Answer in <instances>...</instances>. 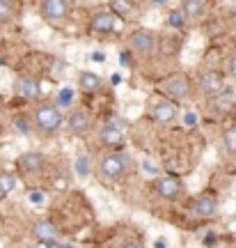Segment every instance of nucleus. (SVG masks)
<instances>
[{
  "label": "nucleus",
  "instance_id": "nucleus-1",
  "mask_svg": "<svg viewBox=\"0 0 236 248\" xmlns=\"http://www.w3.org/2000/svg\"><path fill=\"white\" fill-rule=\"evenodd\" d=\"M35 124L42 133L51 136V133H55L62 126V113L58 110V106L44 101V104H39L35 110Z\"/></svg>",
  "mask_w": 236,
  "mask_h": 248
},
{
  "label": "nucleus",
  "instance_id": "nucleus-2",
  "mask_svg": "<svg viewBox=\"0 0 236 248\" xmlns=\"http://www.w3.org/2000/svg\"><path fill=\"white\" fill-rule=\"evenodd\" d=\"M101 175L108 179H122L126 175V170H129V156L126 154H119V152H113V154H108L101 159Z\"/></svg>",
  "mask_w": 236,
  "mask_h": 248
},
{
  "label": "nucleus",
  "instance_id": "nucleus-3",
  "mask_svg": "<svg viewBox=\"0 0 236 248\" xmlns=\"http://www.w3.org/2000/svg\"><path fill=\"white\" fill-rule=\"evenodd\" d=\"M42 14L51 23L64 21L69 16V2H64V0H46V2H42Z\"/></svg>",
  "mask_w": 236,
  "mask_h": 248
},
{
  "label": "nucleus",
  "instance_id": "nucleus-4",
  "mask_svg": "<svg viewBox=\"0 0 236 248\" xmlns=\"http://www.w3.org/2000/svg\"><path fill=\"white\" fill-rule=\"evenodd\" d=\"M156 193L165 200H177L181 195V182L172 175H165V177L156 179Z\"/></svg>",
  "mask_w": 236,
  "mask_h": 248
},
{
  "label": "nucleus",
  "instance_id": "nucleus-5",
  "mask_svg": "<svg viewBox=\"0 0 236 248\" xmlns=\"http://www.w3.org/2000/svg\"><path fill=\"white\" fill-rule=\"evenodd\" d=\"M131 46H133V51L147 55V53H151L154 46H156V35H154L151 30H135L131 35Z\"/></svg>",
  "mask_w": 236,
  "mask_h": 248
},
{
  "label": "nucleus",
  "instance_id": "nucleus-6",
  "mask_svg": "<svg viewBox=\"0 0 236 248\" xmlns=\"http://www.w3.org/2000/svg\"><path fill=\"white\" fill-rule=\"evenodd\" d=\"M16 166H18V170L26 172V175L39 172V170L44 168V154H39V152H26V154L18 156Z\"/></svg>",
  "mask_w": 236,
  "mask_h": 248
},
{
  "label": "nucleus",
  "instance_id": "nucleus-7",
  "mask_svg": "<svg viewBox=\"0 0 236 248\" xmlns=\"http://www.w3.org/2000/svg\"><path fill=\"white\" fill-rule=\"evenodd\" d=\"M216 212H218V200L209 193L200 195V198L192 202V214H195L197 218H211Z\"/></svg>",
  "mask_w": 236,
  "mask_h": 248
},
{
  "label": "nucleus",
  "instance_id": "nucleus-8",
  "mask_svg": "<svg viewBox=\"0 0 236 248\" xmlns=\"http://www.w3.org/2000/svg\"><path fill=\"white\" fill-rule=\"evenodd\" d=\"M32 234H35L42 244H46V246H48V244H55V241H60V230H58L51 221H37L35 228H32Z\"/></svg>",
  "mask_w": 236,
  "mask_h": 248
},
{
  "label": "nucleus",
  "instance_id": "nucleus-9",
  "mask_svg": "<svg viewBox=\"0 0 236 248\" xmlns=\"http://www.w3.org/2000/svg\"><path fill=\"white\" fill-rule=\"evenodd\" d=\"M200 90L204 94H211V97H218L220 92H225L222 88V78H220L216 71H206L200 76Z\"/></svg>",
  "mask_w": 236,
  "mask_h": 248
},
{
  "label": "nucleus",
  "instance_id": "nucleus-10",
  "mask_svg": "<svg viewBox=\"0 0 236 248\" xmlns=\"http://www.w3.org/2000/svg\"><path fill=\"white\" fill-rule=\"evenodd\" d=\"M67 126H69V131L74 136H83V133L89 131L92 122H89V115L85 110H74L69 115V120H67Z\"/></svg>",
  "mask_w": 236,
  "mask_h": 248
},
{
  "label": "nucleus",
  "instance_id": "nucleus-11",
  "mask_svg": "<svg viewBox=\"0 0 236 248\" xmlns=\"http://www.w3.org/2000/svg\"><path fill=\"white\" fill-rule=\"evenodd\" d=\"M188 90H191V83H188L184 76H175V78H170L165 85H163V92L172 99H184L186 94H188Z\"/></svg>",
  "mask_w": 236,
  "mask_h": 248
},
{
  "label": "nucleus",
  "instance_id": "nucleus-12",
  "mask_svg": "<svg viewBox=\"0 0 236 248\" xmlns=\"http://www.w3.org/2000/svg\"><path fill=\"white\" fill-rule=\"evenodd\" d=\"M151 117H154L156 122H161V124L175 122V117H177V106L172 104V101H158L156 106L151 108Z\"/></svg>",
  "mask_w": 236,
  "mask_h": 248
},
{
  "label": "nucleus",
  "instance_id": "nucleus-13",
  "mask_svg": "<svg viewBox=\"0 0 236 248\" xmlns=\"http://www.w3.org/2000/svg\"><path fill=\"white\" fill-rule=\"evenodd\" d=\"M122 140H124V126H119V124H115V122H108L101 129V142L103 145L115 147V145H122Z\"/></svg>",
  "mask_w": 236,
  "mask_h": 248
},
{
  "label": "nucleus",
  "instance_id": "nucleus-14",
  "mask_svg": "<svg viewBox=\"0 0 236 248\" xmlns=\"http://www.w3.org/2000/svg\"><path fill=\"white\" fill-rule=\"evenodd\" d=\"M117 21H115V14L113 12H96L92 16V30L96 32H113Z\"/></svg>",
  "mask_w": 236,
  "mask_h": 248
},
{
  "label": "nucleus",
  "instance_id": "nucleus-15",
  "mask_svg": "<svg viewBox=\"0 0 236 248\" xmlns=\"http://www.w3.org/2000/svg\"><path fill=\"white\" fill-rule=\"evenodd\" d=\"M14 90H16V94L18 97H23V99H37L39 97V83H37L35 78H18L16 80V85H14Z\"/></svg>",
  "mask_w": 236,
  "mask_h": 248
},
{
  "label": "nucleus",
  "instance_id": "nucleus-16",
  "mask_svg": "<svg viewBox=\"0 0 236 248\" xmlns=\"http://www.w3.org/2000/svg\"><path fill=\"white\" fill-rule=\"evenodd\" d=\"M78 83L85 92H96V90L101 88V78H99V74H94V71H83L78 76Z\"/></svg>",
  "mask_w": 236,
  "mask_h": 248
},
{
  "label": "nucleus",
  "instance_id": "nucleus-17",
  "mask_svg": "<svg viewBox=\"0 0 236 248\" xmlns=\"http://www.w3.org/2000/svg\"><path fill=\"white\" fill-rule=\"evenodd\" d=\"M181 12H184L186 18H200L204 12H206V2H200V0H188L181 5Z\"/></svg>",
  "mask_w": 236,
  "mask_h": 248
},
{
  "label": "nucleus",
  "instance_id": "nucleus-18",
  "mask_svg": "<svg viewBox=\"0 0 236 248\" xmlns=\"http://www.w3.org/2000/svg\"><path fill=\"white\" fill-rule=\"evenodd\" d=\"M16 188V177L12 172H0V195H7Z\"/></svg>",
  "mask_w": 236,
  "mask_h": 248
},
{
  "label": "nucleus",
  "instance_id": "nucleus-19",
  "mask_svg": "<svg viewBox=\"0 0 236 248\" xmlns=\"http://www.w3.org/2000/svg\"><path fill=\"white\" fill-rule=\"evenodd\" d=\"M222 142H225L227 152L236 154V126H229L227 131H225V136H222Z\"/></svg>",
  "mask_w": 236,
  "mask_h": 248
},
{
  "label": "nucleus",
  "instance_id": "nucleus-20",
  "mask_svg": "<svg viewBox=\"0 0 236 248\" xmlns=\"http://www.w3.org/2000/svg\"><path fill=\"white\" fill-rule=\"evenodd\" d=\"M131 9H133L131 5H129V2H122V0H115V2H110V12H113L115 16H126Z\"/></svg>",
  "mask_w": 236,
  "mask_h": 248
},
{
  "label": "nucleus",
  "instance_id": "nucleus-21",
  "mask_svg": "<svg viewBox=\"0 0 236 248\" xmlns=\"http://www.w3.org/2000/svg\"><path fill=\"white\" fill-rule=\"evenodd\" d=\"M71 101H74V90H71V88H62L60 94H58V106L67 108V106H71Z\"/></svg>",
  "mask_w": 236,
  "mask_h": 248
},
{
  "label": "nucleus",
  "instance_id": "nucleus-22",
  "mask_svg": "<svg viewBox=\"0 0 236 248\" xmlns=\"http://www.w3.org/2000/svg\"><path fill=\"white\" fill-rule=\"evenodd\" d=\"M12 16H14V5H12V2H5V0H0V23H7Z\"/></svg>",
  "mask_w": 236,
  "mask_h": 248
},
{
  "label": "nucleus",
  "instance_id": "nucleus-23",
  "mask_svg": "<svg viewBox=\"0 0 236 248\" xmlns=\"http://www.w3.org/2000/svg\"><path fill=\"white\" fill-rule=\"evenodd\" d=\"M184 12H179V9H175V12H170V16H167V26H172V28H181L184 26Z\"/></svg>",
  "mask_w": 236,
  "mask_h": 248
},
{
  "label": "nucleus",
  "instance_id": "nucleus-24",
  "mask_svg": "<svg viewBox=\"0 0 236 248\" xmlns=\"http://www.w3.org/2000/svg\"><path fill=\"white\" fill-rule=\"evenodd\" d=\"M76 170H78V175H83V177L88 175V172H89V161H88V156H78V159H76Z\"/></svg>",
  "mask_w": 236,
  "mask_h": 248
},
{
  "label": "nucleus",
  "instance_id": "nucleus-25",
  "mask_svg": "<svg viewBox=\"0 0 236 248\" xmlns=\"http://www.w3.org/2000/svg\"><path fill=\"white\" fill-rule=\"evenodd\" d=\"M44 198H46V195L42 193V191H32V193H30V202H32V204H42V202H44Z\"/></svg>",
  "mask_w": 236,
  "mask_h": 248
},
{
  "label": "nucleus",
  "instance_id": "nucleus-26",
  "mask_svg": "<svg viewBox=\"0 0 236 248\" xmlns=\"http://www.w3.org/2000/svg\"><path fill=\"white\" fill-rule=\"evenodd\" d=\"M16 129H18L21 133H26V136L30 133V129H28V122H26V120H21V117L16 120Z\"/></svg>",
  "mask_w": 236,
  "mask_h": 248
},
{
  "label": "nucleus",
  "instance_id": "nucleus-27",
  "mask_svg": "<svg viewBox=\"0 0 236 248\" xmlns=\"http://www.w3.org/2000/svg\"><path fill=\"white\" fill-rule=\"evenodd\" d=\"M92 60H94V62H103L105 55L101 53V51H94V53H92Z\"/></svg>",
  "mask_w": 236,
  "mask_h": 248
},
{
  "label": "nucleus",
  "instance_id": "nucleus-28",
  "mask_svg": "<svg viewBox=\"0 0 236 248\" xmlns=\"http://www.w3.org/2000/svg\"><path fill=\"white\" fill-rule=\"evenodd\" d=\"M229 74H232V76L236 78V55L232 58V60H229Z\"/></svg>",
  "mask_w": 236,
  "mask_h": 248
},
{
  "label": "nucleus",
  "instance_id": "nucleus-29",
  "mask_svg": "<svg viewBox=\"0 0 236 248\" xmlns=\"http://www.w3.org/2000/svg\"><path fill=\"white\" fill-rule=\"evenodd\" d=\"M122 248H142V246L138 244V241H126V244H124Z\"/></svg>",
  "mask_w": 236,
  "mask_h": 248
},
{
  "label": "nucleus",
  "instance_id": "nucleus-30",
  "mask_svg": "<svg viewBox=\"0 0 236 248\" xmlns=\"http://www.w3.org/2000/svg\"><path fill=\"white\" fill-rule=\"evenodd\" d=\"M46 248H71V246H67V244H60V241H55V244H48Z\"/></svg>",
  "mask_w": 236,
  "mask_h": 248
},
{
  "label": "nucleus",
  "instance_id": "nucleus-31",
  "mask_svg": "<svg viewBox=\"0 0 236 248\" xmlns=\"http://www.w3.org/2000/svg\"><path fill=\"white\" fill-rule=\"evenodd\" d=\"M145 170L147 172H156V166H149V161H145Z\"/></svg>",
  "mask_w": 236,
  "mask_h": 248
},
{
  "label": "nucleus",
  "instance_id": "nucleus-32",
  "mask_svg": "<svg viewBox=\"0 0 236 248\" xmlns=\"http://www.w3.org/2000/svg\"><path fill=\"white\" fill-rule=\"evenodd\" d=\"M186 124H195V115H192V113H188V115H186Z\"/></svg>",
  "mask_w": 236,
  "mask_h": 248
}]
</instances>
